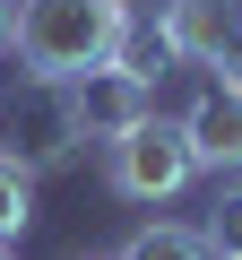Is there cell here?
Returning <instances> with one entry per match:
<instances>
[{"label":"cell","instance_id":"cell-6","mask_svg":"<svg viewBox=\"0 0 242 260\" xmlns=\"http://www.w3.org/2000/svg\"><path fill=\"white\" fill-rule=\"evenodd\" d=\"M225 35H233V0H165V9H156V44L182 70H208Z\"/></svg>","mask_w":242,"mask_h":260},{"label":"cell","instance_id":"cell-9","mask_svg":"<svg viewBox=\"0 0 242 260\" xmlns=\"http://www.w3.org/2000/svg\"><path fill=\"white\" fill-rule=\"evenodd\" d=\"M199 243H208V260H242V182H225V191H216V208H208Z\"/></svg>","mask_w":242,"mask_h":260},{"label":"cell","instance_id":"cell-5","mask_svg":"<svg viewBox=\"0 0 242 260\" xmlns=\"http://www.w3.org/2000/svg\"><path fill=\"white\" fill-rule=\"evenodd\" d=\"M173 121H182V139H190V165H199V174H242V87L216 78V87H199Z\"/></svg>","mask_w":242,"mask_h":260},{"label":"cell","instance_id":"cell-12","mask_svg":"<svg viewBox=\"0 0 242 260\" xmlns=\"http://www.w3.org/2000/svg\"><path fill=\"white\" fill-rule=\"evenodd\" d=\"M0 260H18V243H0Z\"/></svg>","mask_w":242,"mask_h":260},{"label":"cell","instance_id":"cell-7","mask_svg":"<svg viewBox=\"0 0 242 260\" xmlns=\"http://www.w3.org/2000/svg\"><path fill=\"white\" fill-rule=\"evenodd\" d=\"M112 260H208V243H199V225H165L156 217V225H139L130 243H121Z\"/></svg>","mask_w":242,"mask_h":260},{"label":"cell","instance_id":"cell-14","mask_svg":"<svg viewBox=\"0 0 242 260\" xmlns=\"http://www.w3.org/2000/svg\"><path fill=\"white\" fill-rule=\"evenodd\" d=\"M233 18H242V0H233Z\"/></svg>","mask_w":242,"mask_h":260},{"label":"cell","instance_id":"cell-8","mask_svg":"<svg viewBox=\"0 0 242 260\" xmlns=\"http://www.w3.org/2000/svg\"><path fill=\"white\" fill-rule=\"evenodd\" d=\"M26 225H35V174L0 156V243H26Z\"/></svg>","mask_w":242,"mask_h":260},{"label":"cell","instance_id":"cell-11","mask_svg":"<svg viewBox=\"0 0 242 260\" xmlns=\"http://www.w3.org/2000/svg\"><path fill=\"white\" fill-rule=\"evenodd\" d=\"M9 9H18V0H0V52H9Z\"/></svg>","mask_w":242,"mask_h":260},{"label":"cell","instance_id":"cell-13","mask_svg":"<svg viewBox=\"0 0 242 260\" xmlns=\"http://www.w3.org/2000/svg\"><path fill=\"white\" fill-rule=\"evenodd\" d=\"M78 260H112V251H78Z\"/></svg>","mask_w":242,"mask_h":260},{"label":"cell","instance_id":"cell-1","mask_svg":"<svg viewBox=\"0 0 242 260\" xmlns=\"http://www.w3.org/2000/svg\"><path fill=\"white\" fill-rule=\"evenodd\" d=\"M121 35H130V0H18L9 9V52L44 87H69L78 70L112 61Z\"/></svg>","mask_w":242,"mask_h":260},{"label":"cell","instance_id":"cell-10","mask_svg":"<svg viewBox=\"0 0 242 260\" xmlns=\"http://www.w3.org/2000/svg\"><path fill=\"white\" fill-rule=\"evenodd\" d=\"M208 70H225V87H242V18H233V35L216 44V61H208Z\"/></svg>","mask_w":242,"mask_h":260},{"label":"cell","instance_id":"cell-3","mask_svg":"<svg viewBox=\"0 0 242 260\" xmlns=\"http://www.w3.org/2000/svg\"><path fill=\"white\" fill-rule=\"evenodd\" d=\"M0 156H18L35 182L61 174V165H78L87 139H78V121H69V95L44 87V78H26L18 95H0Z\"/></svg>","mask_w":242,"mask_h":260},{"label":"cell","instance_id":"cell-4","mask_svg":"<svg viewBox=\"0 0 242 260\" xmlns=\"http://www.w3.org/2000/svg\"><path fill=\"white\" fill-rule=\"evenodd\" d=\"M61 95H69V121H78L87 148H112L121 130H139V121L156 113V78H139L130 61H95V70H78Z\"/></svg>","mask_w":242,"mask_h":260},{"label":"cell","instance_id":"cell-2","mask_svg":"<svg viewBox=\"0 0 242 260\" xmlns=\"http://www.w3.org/2000/svg\"><path fill=\"white\" fill-rule=\"evenodd\" d=\"M104 182H112L121 200H139V208H165L173 191H190V182H199V165H190L182 121L147 113L139 130H121V139L104 148Z\"/></svg>","mask_w":242,"mask_h":260}]
</instances>
